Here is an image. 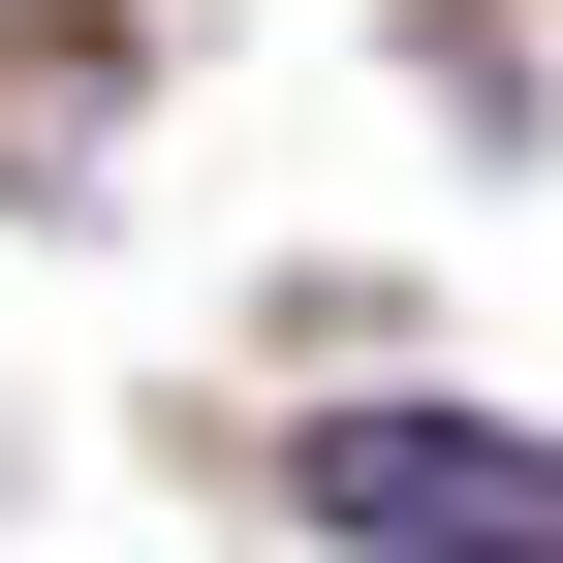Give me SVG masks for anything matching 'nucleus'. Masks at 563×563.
<instances>
[{"label":"nucleus","instance_id":"nucleus-1","mask_svg":"<svg viewBox=\"0 0 563 563\" xmlns=\"http://www.w3.org/2000/svg\"><path fill=\"white\" fill-rule=\"evenodd\" d=\"M344 563H563V439L532 407H313V470H282Z\"/></svg>","mask_w":563,"mask_h":563}]
</instances>
